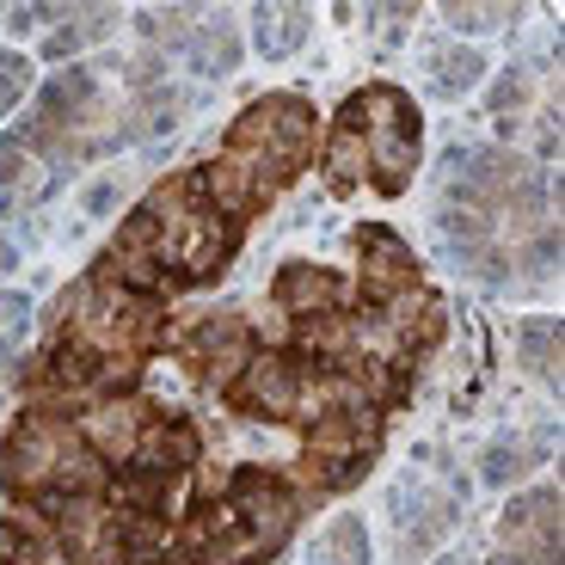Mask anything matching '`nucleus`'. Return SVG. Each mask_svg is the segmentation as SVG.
Returning a JSON list of instances; mask_svg holds the SVG:
<instances>
[{
    "label": "nucleus",
    "mask_w": 565,
    "mask_h": 565,
    "mask_svg": "<svg viewBox=\"0 0 565 565\" xmlns=\"http://www.w3.org/2000/svg\"><path fill=\"white\" fill-rule=\"evenodd\" d=\"M0 486L19 504H50V498H99L111 486V467L86 449L74 412L25 406L19 424L0 443Z\"/></svg>",
    "instance_id": "5"
},
{
    "label": "nucleus",
    "mask_w": 565,
    "mask_h": 565,
    "mask_svg": "<svg viewBox=\"0 0 565 565\" xmlns=\"http://www.w3.org/2000/svg\"><path fill=\"white\" fill-rule=\"evenodd\" d=\"M455 227H467L486 253H523L547 246V210H541V179L523 160H486L455 184Z\"/></svg>",
    "instance_id": "7"
},
{
    "label": "nucleus",
    "mask_w": 565,
    "mask_h": 565,
    "mask_svg": "<svg viewBox=\"0 0 565 565\" xmlns=\"http://www.w3.org/2000/svg\"><path fill=\"white\" fill-rule=\"evenodd\" d=\"M270 301L301 326V320L351 308V282H344L339 270H320V265H282L277 282H270Z\"/></svg>",
    "instance_id": "12"
},
{
    "label": "nucleus",
    "mask_w": 565,
    "mask_h": 565,
    "mask_svg": "<svg viewBox=\"0 0 565 565\" xmlns=\"http://www.w3.org/2000/svg\"><path fill=\"white\" fill-rule=\"evenodd\" d=\"M56 339L81 344V351L105 356V363H129L141 369V356L167 339V301L141 296V289H124L117 277H105L93 265V277L62 296V326Z\"/></svg>",
    "instance_id": "6"
},
{
    "label": "nucleus",
    "mask_w": 565,
    "mask_h": 565,
    "mask_svg": "<svg viewBox=\"0 0 565 565\" xmlns=\"http://www.w3.org/2000/svg\"><path fill=\"white\" fill-rule=\"evenodd\" d=\"M326 184L332 191H356V184H375L382 198L406 191L412 167H418V111L399 86H363L339 105L332 129H326Z\"/></svg>",
    "instance_id": "3"
},
{
    "label": "nucleus",
    "mask_w": 565,
    "mask_h": 565,
    "mask_svg": "<svg viewBox=\"0 0 565 565\" xmlns=\"http://www.w3.org/2000/svg\"><path fill=\"white\" fill-rule=\"evenodd\" d=\"M25 81H31V68L19 56H0V111H7V105L19 99V93H25Z\"/></svg>",
    "instance_id": "13"
},
{
    "label": "nucleus",
    "mask_w": 565,
    "mask_h": 565,
    "mask_svg": "<svg viewBox=\"0 0 565 565\" xmlns=\"http://www.w3.org/2000/svg\"><path fill=\"white\" fill-rule=\"evenodd\" d=\"M313 105L296 99V93H270V99H253L234 124H227L222 154L210 160L227 179V191L246 203V215H258L270 198H277L289 179H301L313 160Z\"/></svg>",
    "instance_id": "4"
},
{
    "label": "nucleus",
    "mask_w": 565,
    "mask_h": 565,
    "mask_svg": "<svg viewBox=\"0 0 565 565\" xmlns=\"http://www.w3.org/2000/svg\"><path fill=\"white\" fill-rule=\"evenodd\" d=\"M375 443H382V412L369 399H344L326 418L308 424V443H301V486L313 492H339L375 461Z\"/></svg>",
    "instance_id": "8"
},
{
    "label": "nucleus",
    "mask_w": 565,
    "mask_h": 565,
    "mask_svg": "<svg viewBox=\"0 0 565 565\" xmlns=\"http://www.w3.org/2000/svg\"><path fill=\"white\" fill-rule=\"evenodd\" d=\"M246 203L227 191V179L203 160V167L172 172L167 184L148 191L136 215L117 227V241L105 246L99 270L117 277L124 289L167 301L172 289H191V282H210L215 270L234 258L246 234Z\"/></svg>",
    "instance_id": "1"
},
{
    "label": "nucleus",
    "mask_w": 565,
    "mask_h": 565,
    "mask_svg": "<svg viewBox=\"0 0 565 565\" xmlns=\"http://www.w3.org/2000/svg\"><path fill=\"white\" fill-rule=\"evenodd\" d=\"M559 553V492H529L504 510L492 565H553Z\"/></svg>",
    "instance_id": "10"
},
{
    "label": "nucleus",
    "mask_w": 565,
    "mask_h": 565,
    "mask_svg": "<svg viewBox=\"0 0 565 565\" xmlns=\"http://www.w3.org/2000/svg\"><path fill=\"white\" fill-rule=\"evenodd\" d=\"M344 547H363V529H356V523H339V529H332V535H326V553H332V559H326V565H356V559H351V553H344Z\"/></svg>",
    "instance_id": "14"
},
{
    "label": "nucleus",
    "mask_w": 565,
    "mask_h": 565,
    "mask_svg": "<svg viewBox=\"0 0 565 565\" xmlns=\"http://www.w3.org/2000/svg\"><path fill=\"white\" fill-rule=\"evenodd\" d=\"M356 253H363V301L382 308V301H399L418 289V258L406 253L394 227H363L356 234Z\"/></svg>",
    "instance_id": "11"
},
{
    "label": "nucleus",
    "mask_w": 565,
    "mask_h": 565,
    "mask_svg": "<svg viewBox=\"0 0 565 565\" xmlns=\"http://www.w3.org/2000/svg\"><path fill=\"white\" fill-rule=\"evenodd\" d=\"M301 516V492L265 467H234L222 486L184 510L172 559L179 565H265L289 541Z\"/></svg>",
    "instance_id": "2"
},
{
    "label": "nucleus",
    "mask_w": 565,
    "mask_h": 565,
    "mask_svg": "<svg viewBox=\"0 0 565 565\" xmlns=\"http://www.w3.org/2000/svg\"><path fill=\"white\" fill-rule=\"evenodd\" d=\"M253 351H258L253 326H246L241 313H215V320H203L198 332H191V344H184V369H191V382L227 394V382L246 369Z\"/></svg>",
    "instance_id": "9"
}]
</instances>
